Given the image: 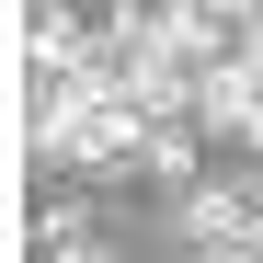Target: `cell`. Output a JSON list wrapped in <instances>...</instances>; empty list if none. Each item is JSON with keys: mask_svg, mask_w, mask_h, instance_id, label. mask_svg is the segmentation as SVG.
<instances>
[{"mask_svg": "<svg viewBox=\"0 0 263 263\" xmlns=\"http://www.w3.org/2000/svg\"><path fill=\"white\" fill-rule=\"evenodd\" d=\"M195 126H206V138H263V69L252 58L195 69Z\"/></svg>", "mask_w": 263, "mask_h": 263, "instance_id": "cell-1", "label": "cell"}]
</instances>
